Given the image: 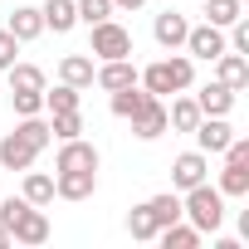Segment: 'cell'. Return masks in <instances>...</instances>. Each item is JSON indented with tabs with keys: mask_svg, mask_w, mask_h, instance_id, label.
I'll use <instances>...</instances> for the list:
<instances>
[{
	"mask_svg": "<svg viewBox=\"0 0 249 249\" xmlns=\"http://www.w3.org/2000/svg\"><path fill=\"white\" fill-rule=\"evenodd\" d=\"M54 171H98V147H93V142H83V137H69V142H59Z\"/></svg>",
	"mask_w": 249,
	"mask_h": 249,
	"instance_id": "5b68a950",
	"label": "cell"
},
{
	"mask_svg": "<svg viewBox=\"0 0 249 249\" xmlns=\"http://www.w3.org/2000/svg\"><path fill=\"white\" fill-rule=\"evenodd\" d=\"M234 93H239V88H225L220 78H215V83H205V88L196 93V107H200V117H225V112L234 107Z\"/></svg>",
	"mask_w": 249,
	"mask_h": 249,
	"instance_id": "7c38bea8",
	"label": "cell"
},
{
	"mask_svg": "<svg viewBox=\"0 0 249 249\" xmlns=\"http://www.w3.org/2000/svg\"><path fill=\"white\" fill-rule=\"evenodd\" d=\"M93 83H98L103 93H117V88L137 83V69H132L127 59H103V69H93Z\"/></svg>",
	"mask_w": 249,
	"mask_h": 249,
	"instance_id": "5bb4252c",
	"label": "cell"
},
{
	"mask_svg": "<svg viewBox=\"0 0 249 249\" xmlns=\"http://www.w3.org/2000/svg\"><path fill=\"white\" fill-rule=\"evenodd\" d=\"M5 30H10L20 44H30V39H39V35H44V15H39L35 5H20V10L10 15V25H5Z\"/></svg>",
	"mask_w": 249,
	"mask_h": 249,
	"instance_id": "2e32d148",
	"label": "cell"
},
{
	"mask_svg": "<svg viewBox=\"0 0 249 249\" xmlns=\"http://www.w3.org/2000/svg\"><path fill=\"white\" fill-rule=\"evenodd\" d=\"M10 98H15V112H20V117H35V112H44V88H15Z\"/></svg>",
	"mask_w": 249,
	"mask_h": 249,
	"instance_id": "f546056e",
	"label": "cell"
},
{
	"mask_svg": "<svg viewBox=\"0 0 249 249\" xmlns=\"http://www.w3.org/2000/svg\"><path fill=\"white\" fill-rule=\"evenodd\" d=\"M147 210H152L157 225H176V220H181V196H176V191H161V196L147 200Z\"/></svg>",
	"mask_w": 249,
	"mask_h": 249,
	"instance_id": "603a6c76",
	"label": "cell"
},
{
	"mask_svg": "<svg viewBox=\"0 0 249 249\" xmlns=\"http://www.w3.org/2000/svg\"><path fill=\"white\" fill-rule=\"evenodd\" d=\"M25 200H30V205H49V200H54V176L25 171Z\"/></svg>",
	"mask_w": 249,
	"mask_h": 249,
	"instance_id": "d4e9b609",
	"label": "cell"
},
{
	"mask_svg": "<svg viewBox=\"0 0 249 249\" xmlns=\"http://www.w3.org/2000/svg\"><path fill=\"white\" fill-rule=\"evenodd\" d=\"M49 132H54L59 142L78 137V132H83V112H78V107H73V112H54V122H49Z\"/></svg>",
	"mask_w": 249,
	"mask_h": 249,
	"instance_id": "f1b7e54d",
	"label": "cell"
},
{
	"mask_svg": "<svg viewBox=\"0 0 249 249\" xmlns=\"http://www.w3.org/2000/svg\"><path fill=\"white\" fill-rule=\"evenodd\" d=\"M157 230H161V225L152 220L147 200H142V205H132V215H127V234H132V239H157Z\"/></svg>",
	"mask_w": 249,
	"mask_h": 249,
	"instance_id": "4316f807",
	"label": "cell"
},
{
	"mask_svg": "<svg viewBox=\"0 0 249 249\" xmlns=\"http://www.w3.org/2000/svg\"><path fill=\"white\" fill-rule=\"evenodd\" d=\"M0 244H10V230H5V225H0Z\"/></svg>",
	"mask_w": 249,
	"mask_h": 249,
	"instance_id": "e575fe53",
	"label": "cell"
},
{
	"mask_svg": "<svg viewBox=\"0 0 249 249\" xmlns=\"http://www.w3.org/2000/svg\"><path fill=\"white\" fill-rule=\"evenodd\" d=\"M157 239H161V249H200V230L196 225H161L157 230Z\"/></svg>",
	"mask_w": 249,
	"mask_h": 249,
	"instance_id": "d6986e66",
	"label": "cell"
},
{
	"mask_svg": "<svg viewBox=\"0 0 249 249\" xmlns=\"http://www.w3.org/2000/svg\"><path fill=\"white\" fill-rule=\"evenodd\" d=\"M210 64H215V73H220V83H225V88H244V83H249V59H244V54L225 49V54H220V59H210Z\"/></svg>",
	"mask_w": 249,
	"mask_h": 249,
	"instance_id": "9a60e30c",
	"label": "cell"
},
{
	"mask_svg": "<svg viewBox=\"0 0 249 249\" xmlns=\"http://www.w3.org/2000/svg\"><path fill=\"white\" fill-rule=\"evenodd\" d=\"M59 83L93 88V59H88V54H64V59H59Z\"/></svg>",
	"mask_w": 249,
	"mask_h": 249,
	"instance_id": "e0dca14e",
	"label": "cell"
},
{
	"mask_svg": "<svg viewBox=\"0 0 249 249\" xmlns=\"http://www.w3.org/2000/svg\"><path fill=\"white\" fill-rule=\"evenodd\" d=\"M5 73H10V93L15 88H44V69L39 64H10Z\"/></svg>",
	"mask_w": 249,
	"mask_h": 249,
	"instance_id": "83f0119b",
	"label": "cell"
},
{
	"mask_svg": "<svg viewBox=\"0 0 249 249\" xmlns=\"http://www.w3.org/2000/svg\"><path fill=\"white\" fill-rule=\"evenodd\" d=\"M147 98H157V93H147L142 83H127V88H117V93H112V112H117V117H132Z\"/></svg>",
	"mask_w": 249,
	"mask_h": 249,
	"instance_id": "44dd1931",
	"label": "cell"
},
{
	"mask_svg": "<svg viewBox=\"0 0 249 249\" xmlns=\"http://www.w3.org/2000/svg\"><path fill=\"white\" fill-rule=\"evenodd\" d=\"M73 10H78V20H83V25H98V20H107V15H112V0H73Z\"/></svg>",
	"mask_w": 249,
	"mask_h": 249,
	"instance_id": "4dcf8cb0",
	"label": "cell"
},
{
	"mask_svg": "<svg viewBox=\"0 0 249 249\" xmlns=\"http://www.w3.org/2000/svg\"><path fill=\"white\" fill-rule=\"evenodd\" d=\"M98 191V171H59L54 176V196L64 200H88Z\"/></svg>",
	"mask_w": 249,
	"mask_h": 249,
	"instance_id": "4fadbf2b",
	"label": "cell"
},
{
	"mask_svg": "<svg viewBox=\"0 0 249 249\" xmlns=\"http://www.w3.org/2000/svg\"><path fill=\"white\" fill-rule=\"evenodd\" d=\"M78 93H83V88H73V83L44 88V107H49V112H73V107H78Z\"/></svg>",
	"mask_w": 249,
	"mask_h": 249,
	"instance_id": "484cf974",
	"label": "cell"
},
{
	"mask_svg": "<svg viewBox=\"0 0 249 249\" xmlns=\"http://www.w3.org/2000/svg\"><path fill=\"white\" fill-rule=\"evenodd\" d=\"M191 78H196V64H191V54H176L171 49V59H157V64H147L142 73H137V83L147 88V93H181V88H191Z\"/></svg>",
	"mask_w": 249,
	"mask_h": 249,
	"instance_id": "6da1fadb",
	"label": "cell"
},
{
	"mask_svg": "<svg viewBox=\"0 0 249 249\" xmlns=\"http://www.w3.org/2000/svg\"><path fill=\"white\" fill-rule=\"evenodd\" d=\"M127 122H132V132H137L142 142H157V137L166 132V103H161V98H147Z\"/></svg>",
	"mask_w": 249,
	"mask_h": 249,
	"instance_id": "ba28073f",
	"label": "cell"
},
{
	"mask_svg": "<svg viewBox=\"0 0 249 249\" xmlns=\"http://www.w3.org/2000/svg\"><path fill=\"white\" fill-rule=\"evenodd\" d=\"M181 49H186L191 59H205V64H210V59H220L230 44H225V30L205 20V25H191V30H186V44H181Z\"/></svg>",
	"mask_w": 249,
	"mask_h": 249,
	"instance_id": "3957f363",
	"label": "cell"
},
{
	"mask_svg": "<svg viewBox=\"0 0 249 249\" xmlns=\"http://www.w3.org/2000/svg\"><path fill=\"white\" fill-rule=\"evenodd\" d=\"M112 5H122V10H142L147 0H112Z\"/></svg>",
	"mask_w": 249,
	"mask_h": 249,
	"instance_id": "836d02e7",
	"label": "cell"
},
{
	"mask_svg": "<svg viewBox=\"0 0 249 249\" xmlns=\"http://www.w3.org/2000/svg\"><path fill=\"white\" fill-rule=\"evenodd\" d=\"M205 171H210V157L196 147V152H181L176 161H171V186L176 191H191V186H200L205 181Z\"/></svg>",
	"mask_w": 249,
	"mask_h": 249,
	"instance_id": "52a82bcc",
	"label": "cell"
},
{
	"mask_svg": "<svg viewBox=\"0 0 249 249\" xmlns=\"http://www.w3.org/2000/svg\"><path fill=\"white\" fill-rule=\"evenodd\" d=\"M215 191H220V196H249V161H225Z\"/></svg>",
	"mask_w": 249,
	"mask_h": 249,
	"instance_id": "ffe728a7",
	"label": "cell"
},
{
	"mask_svg": "<svg viewBox=\"0 0 249 249\" xmlns=\"http://www.w3.org/2000/svg\"><path fill=\"white\" fill-rule=\"evenodd\" d=\"M35 157H39V147H35L30 137H20V132L0 137V166H5V171H30Z\"/></svg>",
	"mask_w": 249,
	"mask_h": 249,
	"instance_id": "30bf717a",
	"label": "cell"
},
{
	"mask_svg": "<svg viewBox=\"0 0 249 249\" xmlns=\"http://www.w3.org/2000/svg\"><path fill=\"white\" fill-rule=\"evenodd\" d=\"M88 30H93V54H98V59H127V54H132V35L122 30V25L98 20V25H88Z\"/></svg>",
	"mask_w": 249,
	"mask_h": 249,
	"instance_id": "277c9868",
	"label": "cell"
},
{
	"mask_svg": "<svg viewBox=\"0 0 249 249\" xmlns=\"http://www.w3.org/2000/svg\"><path fill=\"white\" fill-rule=\"evenodd\" d=\"M181 220H191L200 234H215V230H220V220H225V196H220L210 181H200V186L181 191Z\"/></svg>",
	"mask_w": 249,
	"mask_h": 249,
	"instance_id": "7a4b0ae2",
	"label": "cell"
},
{
	"mask_svg": "<svg viewBox=\"0 0 249 249\" xmlns=\"http://www.w3.org/2000/svg\"><path fill=\"white\" fill-rule=\"evenodd\" d=\"M44 30H54V35H69L73 25H78V10H73V0H44Z\"/></svg>",
	"mask_w": 249,
	"mask_h": 249,
	"instance_id": "ac0fdd59",
	"label": "cell"
},
{
	"mask_svg": "<svg viewBox=\"0 0 249 249\" xmlns=\"http://www.w3.org/2000/svg\"><path fill=\"white\" fill-rule=\"evenodd\" d=\"M10 239L15 244H44L49 239V215L39 205H25L15 220H10Z\"/></svg>",
	"mask_w": 249,
	"mask_h": 249,
	"instance_id": "8992f818",
	"label": "cell"
},
{
	"mask_svg": "<svg viewBox=\"0 0 249 249\" xmlns=\"http://www.w3.org/2000/svg\"><path fill=\"white\" fill-rule=\"evenodd\" d=\"M200 122V107H196V98H176L171 107H166V127H176V132H191Z\"/></svg>",
	"mask_w": 249,
	"mask_h": 249,
	"instance_id": "7402d4cb",
	"label": "cell"
},
{
	"mask_svg": "<svg viewBox=\"0 0 249 249\" xmlns=\"http://www.w3.org/2000/svg\"><path fill=\"white\" fill-rule=\"evenodd\" d=\"M191 132H196V147H200L205 157H210V152L220 157V152L230 147V137H234V127H230L225 117H200V122H196Z\"/></svg>",
	"mask_w": 249,
	"mask_h": 249,
	"instance_id": "9c48e42d",
	"label": "cell"
},
{
	"mask_svg": "<svg viewBox=\"0 0 249 249\" xmlns=\"http://www.w3.org/2000/svg\"><path fill=\"white\" fill-rule=\"evenodd\" d=\"M239 15H244V0H205V20L220 30H230Z\"/></svg>",
	"mask_w": 249,
	"mask_h": 249,
	"instance_id": "cb8c5ba5",
	"label": "cell"
},
{
	"mask_svg": "<svg viewBox=\"0 0 249 249\" xmlns=\"http://www.w3.org/2000/svg\"><path fill=\"white\" fill-rule=\"evenodd\" d=\"M230 49H234V54H249V20H244V15L230 25Z\"/></svg>",
	"mask_w": 249,
	"mask_h": 249,
	"instance_id": "1f68e13d",
	"label": "cell"
},
{
	"mask_svg": "<svg viewBox=\"0 0 249 249\" xmlns=\"http://www.w3.org/2000/svg\"><path fill=\"white\" fill-rule=\"evenodd\" d=\"M186 30H191V20H186L181 10H161L157 25H152V35H157L161 49H181V44H186Z\"/></svg>",
	"mask_w": 249,
	"mask_h": 249,
	"instance_id": "8fae6325",
	"label": "cell"
},
{
	"mask_svg": "<svg viewBox=\"0 0 249 249\" xmlns=\"http://www.w3.org/2000/svg\"><path fill=\"white\" fill-rule=\"evenodd\" d=\"M15 54H20V39H15L10 30H0V69H10V64H15Z\"/></svg>",
	"mask_w": 249,
	"mask_h": 249,
	"instance_id": "d6a6232c",
	"label": "cell"
}]
</instances>
